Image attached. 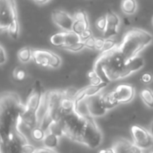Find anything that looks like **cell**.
I'll return each mask as SVG.
<instances>
[{
    "label": "cell",
    "instance_id": "cell-1",
    "mask_svg": "<svg viewBox=\"0 0 153 153\" xmlns=\"http://www.w3.org/2000/svg\"><path fill=\"white\" fill-rule=\"evenodd\" d=\"M18 93L4 91L0 97V138L22 133L21 130L22 115L25 110Z\"/></svg>",
    "mask_w": 153,
    "mask_h": 153
},
{
    "label": "cell",
    "instance_id": "cell-2",
    "mask_svg": "<svg viewBox=\"0 0 153 153\" xmlns=\"http://www.w3.org/2000/svg\"><path fill=\"white\" fill-rule=\"evenodd\" d=\"M127 59L118 50V45L111 50L101 52L95 61L93 69L103 81L108 83L124 79V70Z\"/></svg>",
    "mask_w": 153,
    "mask_h": 153
},
{
    "label": "cell",
    "instance_id": "cell-3",
    "mask_svg": "<svg viewBox=\"0 0 153 153\" xmlns=\"http://www.w3.org/2000/svg\"><path fill=\"white\" fill-rule=\"evenodd\" d=\"M153 40L152 34L142 30L132 29L129 30L124 36L122 42L118 45V50L127 59L137 56L146 47H148Z\"/></svg>",
    "mask_w": 153,
    "mask_h": 153
},
{
    "label": "cell",
    "instance_id": "cell-4",
    "mask_svg": "<svg viewBox=\"0 0 153 153\" xmlns=\"http://www.w3.org/2000/svg\"><path fill=\"white\" fill-rule=\"evenodd\" d=\"M102 140H103L102 132L99 127V126L97 125L94 117H87L79 143H82L86 147L94 150L101 145Z\"/></svg>",
    "mask_w": 153,
    "mask_h": 153
},
{
    "label": "cell",
    "instance_id": "cell-5",
    "mask_svg": "<svg viewBox=\"0 0 153 153\" xmlns=\"http://www.w3.org/2000/svg\"><path fill=\"white\" fill-rule=\"evenodd\" d=\"M85 121L86 118L82 117L74 111L65 115L61 120L65 136L74 142L80 143Z\"/></svg>",
    "mask_w": 153,
    "mask_h": 153
},
{
    "label": "cell",
    "instance_id": "cell-6",
    "mask_svg": "<svg viewBox=\"0 0 153 153\" xmlns=\"http://www.w3.org/2000/svg\"><path fill=\"white\" fill-rule=\"evenodd\" d=\"M28 143L23 133L0 138V153H23L22 145Z\"/></svg>",
    "mask_w": 153,
    "mask_h": 153
},
{
    "label": "cell",
    "instance_id": "cell-7",
    "mask_svg": "<svg viewBox=\"0 0 153 153\" xmlns=\"http://www.w3.org/2000/svg\"><path fill=\"white\" fill-rule=\"evenodd\" d=\"M130 131L133 138V143L137 147L143 151L152 147L153 135L151 134L150 130L142 126L134 125L131 126Z\"/></svg>",
    "mask_w": 153,
    "mask_h": 153
},
{
    "label": "cell",
    "instance_id": "cell-8",
    "mask_svg": "<svg viewBox=\"0 0 153 153\" xmlns=\"http://www.w3.org/2000/svg\"><path fill=\"white\" fill-rule=\"evenodd\" d=\"M17 19L15 0H0V29L7 30L9 25Z\"/></svg>",
    "mask_w": 153,
    "mask_h": 153
},
{
    "label": "cell",
    "instance_id": "cell-9",
    "mask_svg": "<svg viewBox=\"0 0 153 153\" xmlns=\"http://www.w3.org/2000/svg\"><path fill=\"white\" fill-rule=\"evenodd\" d=\"M51 17L54 23L65 31L73 30L74 23V15H71L67 12H65L63 10H54L52 12Z\"/></svg>",
    "mask_w": 153,
    "mask_h": 153
},
{
    "label": "cell",
    "instance_id": "cell-10",
    "mask_svg": "<svg viewBox=\"0 0 153 153\" xmlns=\"http://www.w3.org/2000/svg\"><path fill=\"white\" fill-rule=\"evenodd\" d=\"M44 92L45 91H43L40 82H37L34 84V86L32 88V91H31L30 94L29 95V97L27 99V101L25 103L26 109L37 114V110H38V108L39 107V104L41 102L42 96H43Z\"/></svg>",
    "mask_w": 153,
    "mask_h": 153
},
{
    "label": "cell",
    "instance_id": "cell-11",
    "mask_svg": "<svg viewBox=\"0 0 153 153\" xmlns=\"http://www.w3.org/2000/svg\"><path fill=\"white\" fill-rule=\"evenodd\" d=\"M113 92L119 104L129 103L135 97V88L132 84H119L115 90H113Z\"/></svg>",
    "mask_w": 153,
    "mask_h": 153
},
{
    "label": "cell",
    "instance_id": "cell-12",
    "mask_svg": "<svg viewBox=\"0 0 153 153\" xmlns=\"http://www.w3.org/2000/svg\"><path fill=\"white\" fill-rule=\"evenodd\" d=\"M87 104H88V108L91 117L96 118V117H104L107 113L108 110L105 108L102 101H101V95H96L91 98L86 99Z\"/></svg>",
    "mask_w": 153,
    "mask_h": 153
},
{
    "label": "cell",
    "instance_id": "cell-13",
    "mask_svg": "<svg viewBox=\"0 0 153 153\" xmlns=\"http://www.w3.org/2000/svg\"><path fill=\"white\" fill-rule=\"evenodd\" d=\"M74 23L73 27V31L80 35L85 30L90 29V23L88 21L87 13L84 11L82 10L76 11L74 14Z\"/></svg>",
    "mask_w": 153,
    "mask_h": 153
},
{
    "label": "cell",
    "instance_id": "cell-14",
    "mask_svg": "<svg viewBox=\"0 0 153 153\" xmlns=\"http://www.w3.org/2000/svg\"><path fill=\"white\" fill-rule=\"evenodd\" d=\"M51 52L52 51H49V50L33 49V51H32V60L39 66L50 67Z\"/></svg>",
    "mask_w": 153,
    "mask_h": 153
},
{
    "label": "cell",
    "instance_id": "cell-15",
    "mask_svg": "<svg viewBox=\"0 0 153 153\" xmlns=\"http://www.w3.org/2000/svg\"><path fill=\"white\" fill-rule=\"evenodd\" d=\"M143 66H144V59L142 56H137L127 60L124 70V78L141 70Z\"/></svg>",
    "mask_w": 153,
    "mask_h": 153
},
{
    "label": "cell",
    "instance_id": "cell-16",
    "mask_svg": "<svg viewBox=\"0 0 153 153\" xmlns=\"http://www.w3.org/2000/svg\"><path fill=\"white\" fill-rule=\"evenodd\" d=\"M113 147L116 150V153H133L137 146L126 139H120L115 143Z\"/></svg>",
    "mask_w": 153,
    "mask_h": 153
},
{
    "label": "cell",
    "instance_id": "cell-17",
    "mask_svg": "<svg viewBox=\"0 0 153 153\" xmlns=\"http://www.w3.org/2000/svg\"><path fill=\"white\" fill-rule=\"evenodd\" d=\"M101 95V101L105 107V108L108 111L110 109L115 108L116 107H117L119 105L118 100H117V98L114 95L113 91H108V92H105L100 94Z\"/></svg>",
    "mask_w": 153,
    "mask_h": 153
},
{
    "label": "cell",
    "instance_id": "cell-18",
    "mask_svg": "<svg viewBox=\"0 0 153 153\" xmlns=\"http://www.w3.org/2000/svg\"><path fill=\"white\" fill-rule=\"evenodd\" d=\"M42 143H43L44 148L54 150V149H56L58 146L59 137L56 136V134H54L53 133H51L49 131H47L46 132V135H45Z\"/></svg>",
    "mask_w": 153,
    "mask_h": 153
},
{
    "label": "cell",
    "instance_id": "cell-19",
    "mask_svg": "<svg viewBox=\"0 0 153 153\" xmlns=\"http://www.w3.org/2000/svg\"><path fill=\"white\" fill-rule=\"evenodd\" d=\"M74 103H75L74 104V112L75 113H77L79 116H81L82 117H84V118L91 117L86 99L81 100H76V101L74 100Z\"/></svg>",
    "mask_w": 153,
    "mask_h": 153
},
{
    "label": "cell",
    "instance_id": "cell-20",
    "mask_svg": "<svg viewBox=\"0 0 153 153\" xmlns=\"http://www.w3.org/2000/svg\"><path fill=\"white\" fill-rule=\"evenodd\" d=\"M121 10L126 14H128V15L134 14L137 10L136 0H122Z\"/></svg>",
    "mask_w": 153,
    "mask_h": 153
},
{
    "label": "cell",
    "instance_id": "cell-21",
    "mask_svg": "<svg viewBox=\"0 0 153 153\" xmlns=\"http://www.w3.org/2000/svg\"><path fill=\"white\" fill-rule=\"evenodd\" d=\"M32 51L30 47H23L22 48L18 53H17V57L19 61L22 64H27L32 59Z\"/></svg>",
    "mask_w": 153,
    "mask_h": 153
},
{
    "label": "cell",
    "instance_id": "cell-22",
    "mask_svg": "<svg viewBox=\"0 0 153 153\" xmlns=\"http://www.w3.org/2000/svg\"><path fill=\"white\" fill-rule=\"evenodd\" d=\"M140 97L143 102L149 108H153V91L150 88H144L140 92Z\"/></svg>",
    "mask_w": 153,
    "mask_h": 153
},
{
    "label": "cell",
    "instance_id": "cell-23",
    "mask_svg": "<svg viewBox=\"0 0 153 153\" xmlns=\"http://www.w3.org/2000/svg\"><path fill=\"white\" fill-rule=\"evenodd\" d=\"M50 43L55 47H65L66 43V31L55 33L50 37Z\"/></svg>",
    "mask_w": 153,
    "mask_h": 153
},
{
    "label": "cell",
    "instance_id": "cell-24",
    "mask_svg": "<svg viewBox=\"0 0 153 153\" xmlns=\"http://www.w3.org/2000/svg\"><path fill=\"white\" fill-rule=\"evenodd\" d=\"M65 93V92H64ZM74 100L68 98L66 96H64V98L61 100V104H60V108L62 109L63 113L65 115L72 113L74 111Z\"/></svg>",
    "mask_w": 153,
    "mask_h": 153
},
{
    "label": "cell",
    "instance_id": "cell-25",
    "mask_svg": "<svg viewBox=\"0 0 153 153\" xmlns=\"http://www.w3.org/2000/svg\"><path fill=\"white\" fill-rule=\"evenodd\" d=\"M48 131L53 133L54 134H56V135L58 136L59 138L65 136L64 129H63V126H62L61 121H59V122H52L51 125L49 126Z\"/></svg>",
    "mask_w": 153,
    "mask_h": 153
},
{
    "label": "cell",
    "instance_id": "cell-26",
    "mask_svg": "<svg viewBox=\"0 0 153 153\" xmlns=\"http://www.w3.org/2000/svg\"><path fill=\"white\" fill-rule=\"evenodd\" d=\"M7 31L10 35V37L13 39H18L19 34H20V25H19V22L18 20H14L8 27Z\"/></svg>",
    "mask_w": 153,
    "mask_h": 153
},
{
    "label": "cell",
    "instance_id": "cell-27",
    "mask_svg": "<svg viewBox=\"0 0 153 153\" xmlns=\"http://www.w3.org/2000/svg\"><path fill=\"white\" fill-rule=\"evenodd\" d=\"M30 134H31V137L34 141L42 142L45 135H46V131L39 126H36L35 128H33L30 131Z\"/></svg>",
    "mask_w": 153,
    "mask_h": 153
},
{
    "label": "cell",
    "instance_id": "cell-28",
    "mask_svg": "<svg viewBox=\"0 0 153 153\" xmlns=\"http://www.w3.org/2000/svg\"><path fill=\"white\" fill-rule=\"evenodd\" d=\"M80 41H82V39H81V37L79 34H77L76 32H74L73 30L72 31H66V43H65V47L74 45V44L78 43Z\"/></svg>",
    "mask_w": 153,
    "mask_h": 153
},
{
    "label": "cell",
    "instance_id": "cell-29",
    "mask_svg": "<svg viewBox=\"0 0 153 153\" xmlns=\"http://www.w3.org/2000/svg\"><path fill=\"white\" fill-rule=\"evenodd\" d=\"M106 16H107V21H108V25H113V26H117V27L119 26L120 19H119L118 15L116 13H114L111 10H108Z\"/></svg>",
    "mask_w": 153,
    "mask_h": 153
},
{
    "label": "cell",
    "instance_id": "cell-30",
    "mask_svg": "<svg viewBox=\"0 0 153 153\" xmlns=\"http://www.w3.org/2000/svg\"><path fill=\"white\" fill-rule=\"evenodd\" d=\"M97 29L100 30V31H102L104 32L108 27V21H107V16L106 15H103V16H100V18L97 19L96 21V23H95Z\"/></svg>",
    "mask_w": 153,
    "mask_h": 153
},
{
    "label": "cell",
    "instance_id": "cell-31",
    "mask_svg": "<svg viewBox=\"0 0 153 153\" xmlns=\"http://www.w3.org/2000/svg\"><path fill=\"white\" fill-rule=\"evenodd\" d=\"M117 32H118V27L108 24V27H107L106 30L103 32V38L104 39H110L112 36L117 35Z\"/></svg>",
    "mask_w": 153,
    "mask_h": 153
},
{
    "label": "cell",
    "instance_id": "cell-32",
    "mask_svg": "<svg viewBox=\"0 0 153 153\" xmlns=\"http://www.w3.org/2000/svg\"><path fill=\"white\" fill-rule=\"evenodd\" d=\"M84 48H85V42L84 41H80V42L75 43L74 45L64 47L63 48L66 49V50H69V51H72V52H79V51L82 50Z\"/></svg>",
    "mask_w": 153,
    "mask_h": 153
},
{
    "label": "cell",
    "instance_id": "cell-33",
    "mask_svg": "<svg viewBox=\"0 0 153 153\" xmlns=\"http://www.w3.org/2000/svg\"><path fill=\"white\" fill-rule=\"evenodd\" d=\"M62 60L58 55H56L54 52H51V57H50V67L51 68H58L61 66Z\"/></svg>",
    "mask_w": 153,
    "mask_h": 153
},
{
    "label": "cell",
    "instance_id": "cell-34",
    "mask_svg": "<svg viewBox=\"0 0 153 153\" xmlns=\"http://www.w3.org/2000/svg\"><path fill=\"white\" fill-rule=\"evenodd\" d=\"M13 78L16 81L21 82V81H23L25 79V77H26V72L22 68H21V67H16L13 70Z\"/></svg>",
    "mask_w": 153,
    "mask_h": 153
},
{
    "label": "cell",
    "instance_id": "cell-35",
    "mask_svg": "<svg viewBox=\"0 0 153 153\" xmlns=\"http://www.w3.org/2000/svg\"><path fill=\"white\" fill-rule=\"evenodd\" d=\"M117 46V44L116 43V41H115L114 39H105L104 48H103V50H102L101 52L111 50V49H113L114 48H116Z\"/></svg>",
    "mask_w": 153,
    "mask_h": 153
},
{
    "label": "cell",
    "instance_id": "cell-36",
    "mask_svg": "<svg viewBox=\"0 0 153 153\" xmlns=\"http://www.w3.org/2000/svg\"><path fill=\"white\" fill-rule=\"evenodd\" d=\"M141 82L143 84H151L153 82V74L151 73H144L141 77Z\"/></svg>",
    "mask_w": 153,
    "mask_h": 153
},
{
    "label": "cell",
    "instance_id": "cell-37",
    "mask_svg": "<svg viewBox=\"0 0 153 153\" xmlns=\"http://www.w3.org/2000/svg\"><path fill=\"white\" fill-rule=\"evenodd\" d=\"M105 44V39L104 38H95V49L102 51Z\"/></svg>",
    "mask_w": 153,
    "mask_h": 153
},
{
    "label": "cell",
    "instance_id": "cell-38",
    "mask_svg": "<svg viewBox=\"0 0 153 153\" xmlns=\"http://www.w3.org/2000/svg\"><path fill=\"white\" fill-rule=\"evenodd\" d=\"M36 152H37V149L33 145L30 144L29 143L22 145V152L23 153H36Z\"/></svg>",
    "mask_w": 153,
    "mask_h": 153
},
{
    "label": "cell",
    "instance_id": "cell-39",
    "mask_svg": "<svg viewBox=\"0 0 153 153\" xmlns=\"http://www.w3.org/2000/svg\"><path fill=\"white\" fill-rule=\"evenodd\" d=\"M80 37H81L82 41H85L88 39L92 37V31L91 30V29H87L80 34Z\"/></svg>",
    "mask_w": 153,
    "mask_h": 153
},
{
    "label": "cell",
    "instance_id": "cell-40",
    "mask_svg": "<svg viewBox=\"0 0 153 153\" xmlns=\"http://www.w3.org/2000/svg\"><path fill=\"white\" fill-rule=\"evenodd\" d=\"M7 61V54L3 46H0V65H3Z\"/></svg>",
    "mask_w": 153,
    "mask_h": 153
},
{
    "label": "cell",
    "instance_id": "cell-41",
    "mask_svg": "<svg viewBox=\"0 0 153 153\" xmlns=\"http://www.w3.org/2000/svg\"><path fill=\"white\" fill-rule=\"evenodd\" d=\"M84 42H85V48L89 49H95V38L94 37L88 39Z\"/></svg>",
    "mask_w": 153,
    "mask_h": 153
},
{
    "label": "cell",
    "instance_id": "cell-42",
    "mask_svg": "<svg viewBox=\"0 0 153 153\" xmlns=\"http://www.w3.org/2000/svg\"><path fill=\"white\" fill-rule=\"evenodd\" d=\"M90 82H91V85H94V86H98V85H100V84L103 83V81L100 79V76H97V77L93 78V79L91 80Z\"/></svg>",
    "mask_w": 153,
    "mask_h": 153
},
{
    "label": "cell",
    "instance_id": "cell-43",
    "mask_svg": "<svg viewBox=\"0 0 153 153\" xmlns=\"http://www.w3.org/2000/svg\"><path fill=\"white\" fill-rule=\"evenodd\" d=\"M87 76H88V78H89V79H90V81H91V80H92L93 78L97 77V76H99V75H98V74L96 73V71H95L94 69H91V71H89V72H88Z\"/></svg>",
    "mask_w": 153,
    "mask_h": 153
},
{
    "label": "cell",
    "instance_id": "cell-44",
    "mask_svg": "<svg viewBox=\"0 0 153 153\" xmlns=\"http://www.w3.org/2000/svg\"><path fill=\"white\" fill-rule=\"evenodd\" d=\"M99 153H116V150L115 148L112 146V147H109V148H106V149H102L100 150Z\"/></svg>",
    "mask_w": 153,
    "mask_h": 153
},
{
    "label": "cell",
    "instance_id": "cell-45",
    "mask_svg": "<svg viewBox=\"0 0 153 153\" xmlns=\"http://www.w3.org/2000/svg\"><path fill=\"white\" fill-rule=\"evenodd\" d=\"M36 153H57L55 152L54 150H50V149H47V148H42V149H39L37 150Z\"/></svg>",
    "mask_w": 153,
    "mask_h": 153
},
{
    "label": "cell",
    "instance_id": "cell-46",
    "mask_svg": "<svg viewBox=\"0 0 153 153\" xmlns=\"http://www.w3.org/2000/svg\"><path fill=\"white\" fill-rule=\"evenodd\" d=\"M35 3H37L38 4H47L49 0H33Z\"/></svg>",
    "mask_w": 153,
    "mask_h": 153
},
{
    "label": "cell",
    "instance_id": "cell-47",
    "mask_svg": "<svg viewBox=\"0 0 153 153\" xmlns=\"http://www.w3.org/2000/svg\"><path fill=\"white\" fill-rule=\"evenodd\" d=\"M149 130H150L151 134H152V135H153V121H152V122L151 126H150V129H149Z\"/></svg>",
    "mask_w": 153,
    "mask_h": 153
},
{
    "label": "cell",
    "instance_id": "cell-48",
    "mask_svg": "<svg viewBox=\"0 0 153 153\" xmlns=\"http://www.w3.org/2000/svg\"><path fill=\"white\" fill-rule=\"evenodd\" d=\"M152 25H153V18H152Z\"/></svg>",
    "mask_w": 153,
    "mask_h": 153
},
{
    "label": "cell",
    "instance_id": "cell-49",
    "mask_svg": "<svg viewBox=\"0 0 153 153\" xmlns=\"http://www.w3.org/2000/svg\"><path fill=\"white\" fill-rule=\"evenodd\" d=\"M150 153H153V152H150Z\"/></svg>",
    "mask_w": 153,
    "mask_h": 153
}]
</instances>
